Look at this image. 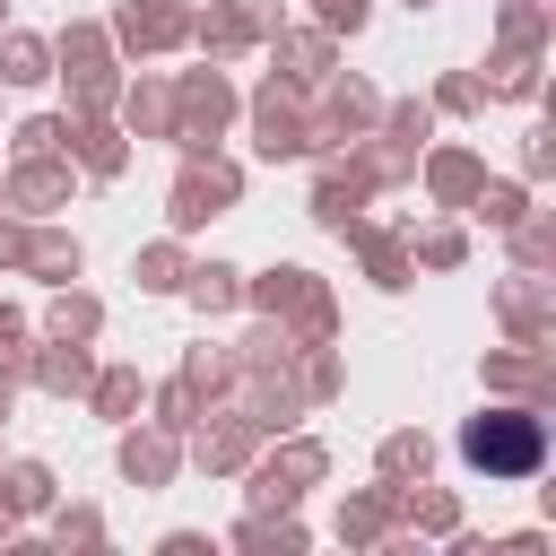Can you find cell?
<instances>
[{"label":"cell","instance_id":"6da1fadb","mask_svg":"<svg viewBox=\"0 0 556 556\" xmlns=\"http://www.w3.org/2000/svg\"><path fill=\"white\" fill-rule=\"evenodd\" d=\"M460 460L486 469V478H530V469L547 460V426H539L530 408H478V417L460 426Z\"/></svg>","mask_w":556,"mask_h":556}]
</instances>
